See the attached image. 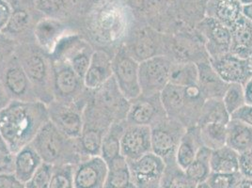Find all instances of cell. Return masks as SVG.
<instances>
[{
	"label": "cell",
	"instance_id": "cell-1",
	"mask_svg": "<svg viewBox=\"0 0 252 188\" xmlns=\"http://www.w3.org/2000/svg\"><path fill=\"white\" fill-rule=\"evenodd\" d=\"M48 121V106L42 101L11 100L0 111V132L10 151L15 155L32 143Z\"/></svg>",
	"mask_w": 252,
	"mask_h": 188
},
{
	"label": "cell",
	"instance_id": "cell-2",
	"mask_svg": "<svg viewBox=\"0 0 252 188\" xmlns=\"http://www.w3.org/2000/svg\"><path fill=\"white\" fill-rule=\"evenodd\" d=\"M32 144L42 162L53 166H74L82 159L78 139L63 135L50 120L40 129Z\"/></svg>",
	"mask_w": 252,
	"mask_h": 188
},
{
	"label": "cell",
	"instance_id": "cell-3",
	"mask_svg": "<svg viewBox=\"0 0 252 188\" xmlns=\"http://www.w3.org/2000/svg\"><path fill=\"white\" fill-rule=\"evenodd\" d=\"M160 100L166 116L184 125V120L189 122L194 112L200 114L205 98L199 85L180 87L169 83L161 92Z\"/></svg>",
	"mask_w": 252,
	"mask_h": 188
},
{
	"label": "cell",
	"instance_id": "cell-4",
	"mask_svg": "<svg viewBox=\"0 0 252 188\" xmlns=\"http://www.w3.org/2000/svg\"><path fill=\"white\" fill-rule=\"evenodd\" d=\"M128 21V13L122 5L107 3L95 11L91 29L98 40L112 44L126 35Z\"/></svg>",
	"mask_w": 252,
	"mask_h": 188
},
{
	"label": "cell",
	"instance_id": "cell-5",
	"mask_svg": "<svg viewBox=\"0 0 252 188\" xmlns=\"http://www.w3.org/2000/svg\"><path fill=\"white\" fill-rule=\"evenodd\" d=\"M138 66L139 63L130 55L126 45L121 46L112 58V76L120 92L129 102L136 100L141 95Z\"/></svg>",
	"mask_w": 252,
	"mask_h": 188
},
{
	"label": "cell",
	"instance_id": "cell-6",
	"mask_svg": "<svg viewBox=\"0 0 252 188\" xmlns=\"http://www.w3.org/2000/svg\"><path fill=\"white\" fill-rule=\"evenodd\" d=\"M151 127L152 152L167 163L175 161L179 142L187 127L178 121L165 117Z\"/></svg>",
	"mask_w": 252,
	"mask_h": 188
},
{
	"label": "cell",
	"instance_id": "cell-7",
	"mask_svg": "<svg viewBox=\"0 0 252 188\" xmlns=\"http://www.w3.org/2000/svg\"><path fill=\"white\" fill-rule=\"evenodd\" d=\"M171 65V60L164 55H158L139 63L138 79L141 95L161 94L169 84Z\"/></svg>",
	"mask_w": 252,
	"mask_h": 188
},
{
	"label": "cell",
	"instance_id": "cell-8",
	"mask_svg": "<svg viewBox=\"0 0 252 188\" xmlns=\"http://www.w3.org/2000/svg\"><path fill=\"white\" fill-rule=\"evenodd\" d=\"M48 106L49 120L63 135L78 139L84 126V109L71 103L54 102Z\"/></svg>",
	"mask_w": 252,
	"mask_h": 188
},
{
	"label": "cell",
	"instance_id": "cell-9",
	"mask_svg": "<svg viewBox=\"0 0 252 188\" xmlns=\"http://www.w3.org/2000/svg\"><path fill=\"white\" fill-rule=\"evenodd\" d=\"M85 87L70 63L56 61L52 65V90L59 102L71 103L82 93Z\"/></svg>",
	"mask_w": 252,
	"mask_h": 188
},
{
	"label": "cell",
	"instance_id": "cell-10",
	"mask_svg": "<svg viewBox=\"0 0 252 188\" xmlns=\"http://www.w3.org/2000/svg\"><path fill=\"white\" fill-rule=\"evenodd\" d=\"M127 162L137 188H158L167 166L163 158L150 152L135 161Z\"/></svg>",
	"mask_w": 252,
	"mask_h": 188
},
{
	"label": "cell",
	"instance_id": "cell-11",
	"mask_svg": "<svg viewBox=\"0 0 252 188\" xmlns=\"http://www.w3.org/2000/svg\"><path fill=\"white\" fill-rule=\"evenodd\" d=\"M108 166L100 156L83 158L74 167V188H105Z\"/></svg>",
	"mask_w": 252,
	"mask_h": 188
},
{
	"label": "cell",
	"instance_id": "cell-12",
	"mask_svg": "<svg viewBox=\"0 0 252 188\" xmlns=\"http://www.w3.org/2000/svg\"><path fill=\"white\" fill-rule=\"evenodd\" d=\"M167 117L161 104L160 94L153 96L140 95L130 102L126 115V123L131 125L152 126L159 120Z\"/></svg>",
	"mask_w": 252,
	"mask_h": 188
},
{
	"label": "cell",
	"instance_id": "cell-13",
	"mask_svg": "<svg viewBox=\"0 0 252 188\" xmlns=\"http://www.w3.org/2000/svg\"><path fill=\"white\" fill-rule=\"evenodd\" d=\"M212 67L221 79L227 84H244L252 75L247 59L232 53L208 59Z\"/></svg>",
	"mask_w": 252,
	"mask_h": 188
},
{
	"label": "cell",
	"instance_id": "cell-14",
	"mask_svg": "<svg viewBox=\"0 0 252 188\" xmlns=\"http://www.w3.org/2000/svg\"><path fill=\"white\" fill-rule=\"evenodd\" d=\"M152 152L151 127L126 125L121 138V156L135 161Z\"/></svg>",
	"mask_w": 252,
	"mask_h": 188
},
{
	"label": "cell",
	"instance_id": "cell-15",
	"mask_svg": "<svg viewBox=\"0 0 252 188\" xmlns=\"http://www.w3.org/2000/svg\"><path fill=\"white\" fill-rule=\"evenodd\" d=\"M199 30L205 39L209 59L230 52L231 43L230 28L217 19L207 16L200 22Z\"/></svg>",
	"mask_w": 252,
	"mask_h": 188
},
{
	"label": "cell",
	"instance_id": "cell-16",
	"mask_svg": "<svg viewBox=\"0 0 252 188\" xmlns=\"http://www.w3.org/2000/svg\"><path fill=\"white\" fill-rule=\"evenodd\" d=\"M3 85L11 100H38L32 82L17 61L6 68L3 75Z\"/></svg>",
	"mask_w": 252,
	"mask_h": 188
},
{
	"label": "cell",
	"instance_id": "cell-17",
	"mask_svg": "<svg viewBox=\"0 0 252 188\" xmlns=\"http://www.w3.org/2000/svg\"><path fill=\"white\" fill-rule=\"evenodd\" d=\"M112 59L103 50L94 51L83 83L89 91H97L112 76Z\"/></svg>",
	"mask_w": 252,
	"mask_h": 188
},
{
	"label": "cell",
	"instance_id": "cell-18",
	"mask_svg": "<svg viewBox=\"0 0 252 188\" xmlns=\"http://www.w3.org/2000/svg\"><path fill=\"white\" fill-rule=\"evenodd\" d=\"M22 68L27 73L36 93V88L47 87L52 81V66H49L46 58L38 52L26 54L21 61Z\"/></svg>",
	"mask_w": 252,
	"mask_h": 188
},
{
	"label": "cell",
	"instance_id": "cell-19",
	"mask_svg": "<svg viewBox=\"0 0 252 188\" xmlns=\"http://www.w3.org/2000/svg\"><path fill=\"white\" fill-rule=\"evenodd\" d=\"M196 64L199 72L198 85L205 100L221 99L229 84L221 79L212 67L209 61H202Z\"/></svg>",
	"mask_w": 252,
	"mask_h": 188
},
{
	"label": "cell",
	"instance_id": "cell-20",
	"mask_svg": "<svg viewBox=\"0 0 252 188\" xmlns=\"http://www.w3.org/2000/svg\"><path fill=\"white\" fill-rule=\"evenodd\" d=\"M202 146L199 126L195 125L188 127L179 142L175 153L176 165L185 170L193 162Z\"/></svg>",
	"mask_w": 252,
	"mask_h": 188
},
{
	"label": "cell",
	"instance_id": "cell-21",
	"mask_svg": "<svg viewBox=\"0 0 252 188\" xmlns=\"http://www.w3.org/2000/svg\"><path fill=\"white\" fill-rule=\"evenodd\" d=\"M42 164V158L32 143H30L14 155L13 174L22 183L26 184Z\"/></svg>",
	"mask_w": 252,
	"mask_h": 188
},
{
	"label": "cell",
	"instance_id": "cell-22",
	"mask_svg": "<svg viewBox=\"0 0 252 188\" xmlns=\"http://www.w3.org/2000/svg\"><path fill=\"white\" fill-rule=\"evenodd\" d=\"M208 16L217 19L230 28L238 21L243 14L240 0H208Z\"/></svg>",
	"mask_w": 252,
	"mask_h": 188
},
{
	"label": "cell",
	"instance_id": "cell-23",
	"mask_svg": "<svg viewBox=\"0 0 252 188\" xmlns=\"http://www.w3.org/2000/svg\"><path fill=\"white\" fill-rule=\"evenodd\" d=\"M230 52L248 59L252 51V22L242 16L231 28Z\"/></svg>",
	"mask_w": 252,
	"mask_h": 188
},
{
	"label": "cell",
	"instance_id": "cell-24",
	"mask_svg": "<svg viewBox=\"0 0 252 188\" xmlns=\"http://www.w3.org/2000/svg\"><path fill=\"white\" fill-rule=\"evenodd\" d=\"M226 145L239 155L252 149V127L231 119L227 125Z\"/></svg>",
	"mask_w": 252,
	"mask_h": 188
},
{
	"label": "cell",
	"instance_id": "cell-25",
	"mask_svg": "<svg viewBox=\"0 0 252 188\" xmlns=\"http://www.w3.org/2000/svg\"><path fill=\"white\" fill-rule=\"evenodd\" d=\"M108 171L105 188H137L131 174L129 164L122 156L107 164Z\"/></svg>",
	"mask_w": 252,
	"mask_h": 188
},
{
	"label": "cell",
	"instance_id": "cell-26",
	"mask_svg": "<svg viewBox=\"0 0 252 188\" xmlns=\"http://www.w3.org/2000/svg\"><path fill=\"white\" fill-rule=\"evenodd\" d=\"M211 171L222 174L239 173V154L225 145L213 150L210 157Z\"/></svg>",
	"mask_w": 252,
	"mask_h": 188
},
{
	"label": "cell",
	"instance_id": "cell-27",
	"mask_svg": "<svg viewBox=\"0 0 252 188\" xmlns=\"http://www.w3.org/2000/svg\"><path fill=\"white\" fill-rule=\"evenodd\" d=\"M126 125V121H114L103 137L100 157L107 164L121 156V138Z\"/></svg>",
	"mask_w": 252,
	"mask_h": 188
},
{
	"label": "cell",
	"instance_id": "cell-28",
	"mask_svg": "<svg viewBox=\"0 0 252 188\" xmlns=\"http://www.w3.org/2000/svg\"><path fill=\"white\" fill-rule=\"evenodd\" d=\"M130 55L138 63L158 56V44L154 38L145 32H139L137 37L126 45Z\"/></svg>",
	"mask_w": 252,
	"mask_h": 188
},
{
	"label": "cell",
	"instance_id": "cell-29",
	"mask_svg": "<svg viewBox=\"0 0 252 188\" xmlns=\"http://www.w3.org/2000/svg\"><path fill=\"white\" fill-rule=\"evenodd\" d=\"M211 153L212 150L207 147H201L193 162L185 169L186 174L197 185L205 183L212 173L210 167Z\"/></svg>",
	"mask_w": 252,
	"mask_h": 188
},
{
	"label": "cell",
	"instance_id": "cell-30",
	"mask_svg": "<svg viewBox=\"0 0 252 188\" xmlns=\"http://www.w3.org/2000/svg\"><path fill=\"white\" fill-rule=\"evenodd\" d=\"M227 125L222 123H208L200 128V138L203 146L210 150H217L226 145Z\"/></svg>",
	"mask_w": 252,
	"mask_h": 188
},
{
	"label": "cell",
	"instance_id": "cell-31",
	"mask_svg": "<svg viewBox=\"0 0 252 188\" xmlns=\"http://www.w3.org/2000/svg\"><path fill=\"white\" fill-rule=\"evenodd\" d=\"M231 116L227 112L221 99H207L204 101L197 125H202L208 123H222L228 124Z\"/></svg>",
	"mask_w": 252,
	"mask_h": 188
},
{
	"label": "cell",
	"instance_id": "cell-32",
	"mask_svg": "<svg viewBox=\"0 0 252 188\" xmlns=\"http://www.w3.org/2000/svg\"><path fill=\"white\" fill-rule=\"evenodd\" d=\"M197 184L176 165L175 161L167 163L158 188H197Z\"/></svg>",
	"mask_w": 252,
	"mask_h": 188
},
{
	"label": "cell",
	"instance_id": "cell-33",
	"mask_svg": "<svg viewBox=\"0 0 252 188\" xmlns=\"http://www.w3.org/2000/svg\"><path fill=\"white\" fill-rule=\"evenodd\" d=\"M198 81L199 72L196 63H172L169 83L180 87H190L198 85Z\"/></svg>",
	"mask_w": 252,
	"mask_h": 188
},
{
	"label": "cell",
	"instance_id": "cell-34",
	"mask_svg": "<svg viewBox=\"0 0 252 188\" xmlns=\"http://www.w3.org/2000/svg\"><path fill=\"white\" fill-rule=\"evenodd\" d=\"M62 27L59 23L52 20L40 22L35 29V38L40 46L46 50H54L60 35Z\"/></svg>",
	"mask_w": 252,
	"mask_h": 188
},
{
	"label": "cell",
	"instance_id": "cell-35",
	"mask_svg": "<svg viewBox=\"0 0 252 188\" xmlns=\"http://www.w3.org/2000/svg\"><path fill=\"white\" fill-rule=\"evenodd\" d=\"M221 100L227 112L231 116L237 109L246 105L243 85L238 83L229 84Z\"/></svg>",
	"mask_w": 252,
	"mask_h": 188
},
{
	"label": "cell",
	"instance_id": "cell-36",
	"mask_svg": "<svg viewBox=\"0 0 252 188\" xmlns=\"http://www.w3.org/2000/svg\"><path fill=\"white\" fill-rule=\"evenodd\" d=\"M74 165L54 166L49 188H74Z\"/></svg>",
	"mask_w": 252,
	"mask_h": 188
},
{
	"label": "cell",
	"instance_id": "cell-37",
	"mask_svg": "<svg viewBox=\"0 0 252 188\" xmlns=\"http://www.w3.org/2000/svg\"><path fill=\"white\" fill-rule=\"evenodd\" d=\"M54 166L42 162L29 182L25 184L26 188H49Z\"/></svg>",
	"mask_w": 252,
	"mask_h": 188
},
{
	"label": "cell",
	"instance_id": "cell-38",
	"mask_svg": "<svg viewBox=\"0 0 252 188\" xmlns=\"http://www.w3.org/2000/svg\"><path fill=\"white\" fill-rule=\"evenodd\" d=\"M242 179L239 173L222 174L212 172L205 183L210 188H234Z\"/></svg>",
	"mask_w": 252,
	"mask_h": 188
},
{
	"label": "cell",
	"instance_id": "cell-39",
	"mask_svg": "<svg viewBox=\"0 0 252 188\" xmlns=\"http://www.w3.org/2000/svg\"><path fill=\"white\" fill-rule=\"evenodd\" d=\"M30 17L25 11H16L11 15L7 29L11 33H20L25 31L29 25Z\"/></svg>",
	"mask_w": 252,
	"mask_h": 188
},
{
	"label": "cell",
	"instance_id": "cell-40",
	"mask_svg": "<svg viewBox=\"0 0 252 188\" xmlns=\"http://www.w3.org/2000/svg\"><path fill=\"white\" fill-rule=\"evenodd\" d=\"M239 174L245 180L252 181V149L239 155Z\"/></svg>",
	"mask_w": 252,
	"mask_h": 188
},
{
	"label": "cell",
	"instance_id": "cell-41",
	"mask_svg": "<svg viewBox=\"0 0 252 188\" xmlns=\"http://www.w3.org/2000/svg\"><path fill=\"white\" fill-rule=\"evenodd\" d=\"M14 155L10 149H0V173H13Z\"/></svg>",
	"mask_w": 252,
	"mask_h": 188
},
{
	"label": "cell",
	"instance_id": "cell-42",
	"mask_svg": "<svg viewBox=\"0 0 252 188\" xmlns=\"http://www.w3.org/2000/svg\"><path fill=\"white\" fill-rule=\"evenodd\" d=\"M231 119L240 121L252 127V105H245L231 115Z\"/></svg>",
	"mask_w": 252,
	"mask_h": 188
},
{
	"label": "cell",
	"instance_id": "cell-43",
	"mask_svg": "<svg viewBox=\"0 0 252 188\" xmlns=\"http://www.w3.org/2000/svg\"><path fill=\"white\" fill-rule=\"evenodd\" d=\"M0 188H26L13 173H0Z\"/></svg>",
	"mask_w": 252,
	"mask_h": 188
},
{
	"label": "cell",
	"instance_id": "cell-44",
	"mask_svg": "<svg viewBox=\"0 0 252 188\" xmlns=\"http://www.w3.org/2000/svg\"><path fill=\"white\" fill-rule=\"evenodd\" d=\"M11 15V11L7 4L0 2V31L6 29Z\"/></svg>",
	"mask_w": 252,
	"mask_h": 188
},
{
	"label": "cell",
	"instance_id": "cell-45",
	"mask_svg": "<svg viewBox=\"0 0 252 188\" xmlns=\"http://www.w3.org/2000/svg\"><path fill=\"white\" fill-rule=\"evenodd\" d=\"M42 10L47 11H58L62 6V0H40Z\"/></svg>",
	"mask_w": 252,
	"mask_h": 188
},
{
	"label": "cell",
	"instance_id": "cell-46",
	"mask_svg": "<svg viewBox=\"0 0 252 188\" xmlns=\"http://www.w3.org/2000/svg\"><path fill=\"white\" fill-rule=\"evenodd\" d=\"M243 90L246 105H252V75L247 80V82L243 85Z\"/></svg>",
	"mask_w": 252,
	"mask_h": 188
},
{
	"label": "cell",
	"instance_id": "cell-47",
	"mask_svg": "<svg viewBox=\"0 0 252 188\" xmlns=\"http://www.w3.org/2000/svg\"><path fill=\"white\" fill-rule=\"evenodd\" d=\"M11 97L6 92L4 85L0 82V111L11 102Z\"/></svg>",
	"mask_w": 252,
	"mask_h": 188
},
{
	"label": "cell",
	"instance_id": "cell-48",
	"mask_svg": "<svg viewBox=\"0 0 252 188\" xmlns=\"http://www.w3.org/2000/svg\"><path fill=\"white\" fill-rule=\"evenodd\" d=\"M242 14H243L244 17H246L247 19H249L250 21L252 22V3L247 4V5H243Z\"/></svg>",
	"mask_w": 252,
	"mask_h": 188
},
{
	"label": "cell",
	"instance_id": "cell-49",
	"mask_svg": "<svg viewBox=\"0 0 252 188\" xmlns=\"http://www.w3.org/2000/svg\"><path fill=\"white\" fill-rule=\"evenodd\" d=\"M234 188H252V181L246 180V181H240L239 184Z\"/></svg>",
	"mask_w": 252,
	"mask_h": 188
},
{
	"label": "cell",
	"instance_id": "cell-50",
	"mask_svg": "<svg viewBox=\"0 0 252 188\" xmlns=\"http://www.w3.org/2000/svg\"><path fill=\"white\" fill-rule=\"evenodd\" d=\"M0 149H9V147L6 144L3 136L1 135V132H0Z\"/></svg>",
	"mask_w": 252,
	"mask_h": 188
},
{
	"label": "cell",
	"instance_id": "cell-51",
	"mask_svg": "<svg viewBox=\"0 0 252 188\" xmlns=\"http://www.w3.org/2000/svg\"><path fill=\"white\" fill-rule=\"evenodd\" d=\"M248 63H249V66H250V70H251V72L252 73V51L250 54V56L248 57Z\"/></svg>",
	"mask_w": 252,
	"mask_h": 188
},
{
	"label": "cell",
	"instance_id": "cell-52",
	"mask_svg": "<svg viewBox=\"0 0 252 188\" xmlns=\"http://www.w3.org/2000/svg\"><path fill=\"white\" fill-rule=\"evenodd\" d=\"M197 188H210L206 183H201L197 186Z\"/></svg>",
	"mask_w": 252,
	"mask_h": 188
},
{
	"label": "cell",
	"instance_id": "cell-53",
	"mask_svg": "<svg viewBox=\"0 0 252 188\" xmlns=\"http://www.w3.org/2000/svg\"><path fill=\"white\" fill-rule=\"evenodd\" d=\"M243 5H247V4H251L252 3V0H240Z\"/></svg>",
	"mask_w": 252,
	"mask_h": 188
}]
</instances>
